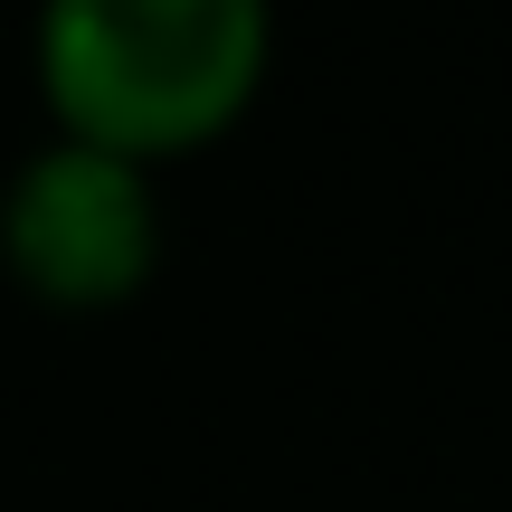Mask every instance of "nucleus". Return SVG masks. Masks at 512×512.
Returning a JSON list of instances; mask_svg holds the SVG:
<instances>
[{"instance_id":"f257e3e1","label":"nucleus","mask_w":512,"mask_h":512,"mask_svg":"<svg viewBox=\"0 0 512 512\" xmlns=\"http://www.w3.org/2000/svg\"><path fill=\"white\" fill-rule=\"evenodd\" d=\"M29 76L48 133L162 171L247 124L275 76V19L256 0H57L29 19Z\"/></svg>"},{"instance_id":"f03ea898","label":"nucleus","mask_w":512,"mask_h":512,"mask_svg":"<svg viewBox=\"0 0 512 512\" xmlns=\"http://www.w3.org/2000/svg\"><path fill=\"white\" fill-rule=\"evenodd\" d=\"M162 171L38 133L0 171V275L48 313H124L162 275Z\"/></svg>"}]
</instances>
